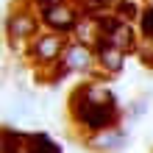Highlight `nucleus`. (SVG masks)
Here are the masks:
<instances>
[{"instance_id": "f257e3e1", "label": "nucleus", "mask_w": 153, "mask_h": 153, "mask_svg": "<svg viewBox=\"0 0 153 153\" xmlns=\"http://www.w3.org/2000/svg\"><path fill=\"white\" fill-rule=\"evenodd\" d=\"M70 120L84 139L109 128H120V106L114 92L100 81L86 78L70 95Z\"/></svg>"}, {"instance_id": "f03ea898", "label": "nucleus", "mask_w": 153, "mask_h": 153, "mask_svg": "<svg viewBox=\"0 0 153 153\" xmlns=\"http://www.w3.org/2000/svg\"><path fill=\"white\" fill-rule=\"evenodd\" d=\"M42 20H39V11L36 8H14L6 20V36L11 42V48L22 50V48H31V42L42 33Z\"/></svg>"}, {"instance_id": "7ed1b4c3", "label": "nucleus", "mask_w": 153, "mask_h": 153, "mask_svg": "<svg viewBox=\"0 0 153 153\" xmlns=\"http://www.w3.org/2000/svg\"><path fill=\"white\" fill-rule=\"evenodd\" d=\"M67 36L64 33H56V31H42L36 39L31 42V48H28V59H31V64L36 67V70H50V67H56L61 56H64V50H67Z\"/></svg>"}, {"instance_id": "20e7f679", "label": "nucleus", "mask_w": 153, "mask_h": 153, "mask_svg": "<svg viewBox=\"0 0 153 153\" xmlns=\"http://www.w3.org/2000/svg\"><path fill=\"white\" fill-rule=\"evenodd\" d=\"M39 11V20L48 31H56V33H73L75 25L81 20V11L75 3H64V6H48V8H36Z\"/></svg>"}, {"instance_id": "39448f33", "label": "nucleus", "mask_w": 153, "mask_h": 153, "mask_svg": "<svg viewBox=\"0 0 153 153\" xmlns=\"http://www.w3.org/2000/svg\"><path fill=\"white\" fill-rule=\"evenodd\" d=\"M61 67L67 70V75H86V78H92L95 67H97L95 50L86 48V45L70 42L67 50H64V56H61Z\"/></svg>"}, {"instance_id": "423d86ee", "label": "nucleus", "mask_w": 153, "mask_h": 153, "mask_svg": "<svg viewBox=\"0 0 153 153\" xmlns=\"http://www.w3.org/2000/svg\"><path fill=\"white\" fill-rule=\"evenodd\" d=\"M95 59H97V70L109 73V75H117L125 64V53L120 48H114V45H106V42H100L95 48Z\"/></svg>"}, {"instance_id": "0eeeda50", "label": "nucleus", "mask_w": 153, "mask_h": 153, "mask_svg": "<svg viewBox=\"0 0 153 153\" xmlns=\"http://www.w3.org/2000/svg\"><path fill=\"white\" fill-rule=\"evenodd\" d=\"M97 39H100V17H95V14H81V20H78L75 31H73V42L86 45V48L95 50Z\"/></svg>"}, {"instance_id": "6e6552de", "label": "nucleus", "mask_w": 153, "mask_h": 153, "mask_svg": "<svg viewBox=\"0 0 153 153\" xmlns=\"http://www.w3.org/2000/svg\"><path fill=\"white\" fill-rule=\"evenodd\" d=\"M125 131L123 128H109V131H100V134H95V137H89L86 139V145L97 150V153H114V150H120L125 148Z\"/></svg>"}, {"instance_id": "1a4fd4ad", "label": "nucleus", "mask_w": 153, "mask_h": 153, "mask_svg": "<svg viewBox=\"0 0 153 153\" xmlns=\"http://www.w3.org/2000/svg\"><path fill=\"white\" fill-rule=\"evenodd\" d=\"M31 137L33 134L6 128L3 131V153H31Z\"/></svg>"}, {"instance_id": "9d476101", "label": "nucleus", "mask_w": 153, "mask_h": 153, "mask_svg": "<svg viewBox=\"0 0 153 153\" xmlns=\"http://www.w3.org/2000/svg\"><path fill=\"white\" fill-rule=\"evenodd\" d=\"M31 153H61L59 145L45 134H33L31 137Z\"/></svg>"}, {"instance_id": "9b49d317", "label": "nucleus", "mask_w": 153, "mask_h": 153, "mask_svg": "<svg viewBox=\"0 0 153 153\" xmlns=\"http://www.w3.org/2000/svg\"><path fill=\"white\" fill-rule=\"evenodd\" d=\"M139 33H142V39H153V3L145 6L139 14Z\"/></svg>"}, {"instance_id": "f8f14e48", "label": "nucleus", "mask_w": 153, "mask_h": 153, "mask_svg": "<svg viewBox=\"0 0 153 153\" xmlns=\"http://www.w3.org/2000/svg\"><path fill=\"white\" fill-rule=\"evenodd\" d=\"M114 14L120 17L123 22H131L134 17H139L142 11H139V6H137V3H131V0H123V3L117 6V11H114Z\"/></svg>"}, {"instance_id": "ddd939ff", "label": "nucleus", "mask_w": 153, "mask_h": 153, "mask_svg": "<svg viewBox=\"0 0 153 153\" xmlns=\"http://www.w3.org/2000/svg\"><path fill=\"white\" fill-rule=\"evenodd\" d=\"M67 0H33V6L36 8H48V6H64Z\"/></svg>"}]
</instances>
